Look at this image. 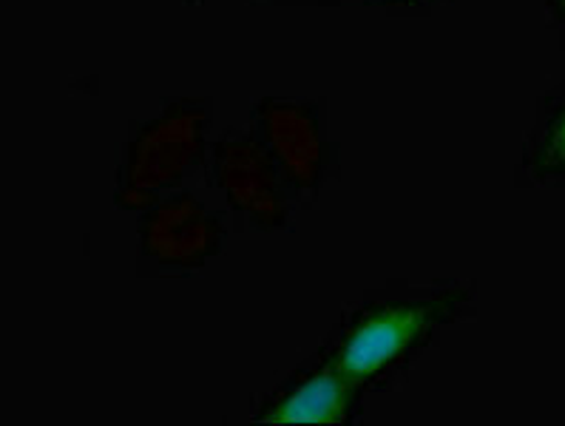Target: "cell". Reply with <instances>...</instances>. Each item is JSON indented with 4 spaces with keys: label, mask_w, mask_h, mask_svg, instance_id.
Masks as SVG:
<instances>
[{
    "label": "cell",
    "mask_w": 565,
    "mask_h": 426,
    "mask_svg": "<svg viewBox=\"0 0 565 426\" xmlns=\"http://www.w3.org/2000/svg\"><path fill=\"white\" fill-rule=\"evenodd\" d=\"M426 327L424 310H384L366 319L364 324L347 339L339 359V373L344 379H366L379 373L393 359H398Z\"/></svg>",
    "instance_id": "6da1fadb"
},
{
    "label": "cell",
    "mask_w": 565,
    "mask_h": 426,
    "mask_svg": "<svg viewBox=\"0 0 565 426\" xmlns=\"http://www.w3.org/2000/svg\"><path fill=\"white\" fill-rule=\"evenodd\" d=\"M196 137H200V117L196 114L173 117V120H166L151 134H146V140L140 142L137 157H134L131 173H128V200H146L148 193L177 177L191 162L193 151H196Z\"/></svg>",
    "instance_id": "7a4b0ae2"
},
{
    "label": "cell",
    "mask_w": 565,
    "mask_h": 426,
    "mask_svg": "<svg viewBox=\"0 0 565 426\" xmlns=\"http://www.w3.org/2000/svg\"><path fill=\"white\" fill-rule=\"evenodd\" d=\"M211 242L207 216L193 202H171L153 216L148 227V245L168 262H182L202 254Z\"/></svg>",
    "instance_id": "3957f363"
},
{
    "label": "cell",
    "mask_w": 565,
    "mask_h": 426,
    "mask_svg": "<svg viewBox=\"0 0 565 426\" xmlns=\"http://www.w3.org/2000/svg\"><path fill=\"white\" fill-rule=\"evenodd\" d=\"M347 381L344 375L321 373L305 381L294 395H287L276 413L267 415L270 424H335L344 418Z\"/></svg>",
    "instance_id": "277c9868"
},
{
    "label": "cell",
    "mask_w": 565,
    "mask_h": 426,
    "mask_svg": "<svg viewBox=\"0 0 565 426\" xmlns=\"http://www.w3.org/2000/svg\"><path fill=\"white\" fill-rule=\"evenodd\" d=\"M267 128L285 166L301 180H310V173L319 166V140H316L313 126L299 111L281 108V111H273Z\"/></svg>",
    "instance_id": "5b68a950"
},
{
    "label": "cell",
    "mask_w": 565,
    "mask_h": 426,
    "mask_svg": "<svg viewBox=\"0 0 565 426\" xmlns=\"http://www.w3.org/2000/svg\"><path fill=\"white\" fill-rule=\"evenodd\" d=\"M222 177L231 188L233 200L239 202L242 207L253 213H273L276 200H273L265 171H262V166L250 151H245V148L227 151L225 162H222Z\"/></svg>",
    "instance_id": "8992f818"
},
{
    "label": "cell",
    "mask_w": 565,
    "mask_h": 426,
    "mask_svg": "<svg viewBox=\"0 0 565 426\" xmlns=\"http://www.w3.org/2000/svg\"><path fill=\"white\" fill-rule=\"evenodd\" d=\"M552 153L554 157H559V160H565V117H563V123L557 126V131H554Z\"/></svg>",
    "instance_id": "52a82bcc"
}]
</instances>
